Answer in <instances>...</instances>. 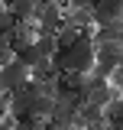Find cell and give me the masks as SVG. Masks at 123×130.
I'll return each instance as SVG.
<instances>
[{
  "mask_svg": "<svg viewBox=\"0 0 123 130\" xmlns=\"http://www.w3.org/2000/svg\"><path fill=\"white\" fill-rule=\"evenodd\" d=\"M123 39H110V42H97L94 46V65H91V75H100L107 78L110 72L123 65Z\"/></svg>",
  "mask_w": 123,
  "mask_h": 130,
  "instance_id": "obj_1",
  "label": "cell"
},
{
  "mask_svg": "<svg viewBox=\"0 0 123 130\" xmlns=\"http://www.w3.org/2000/svg\"><path fill=\"white\" fill-rule=\"evenodd\" d=\"M23 81H29V65H23L16 55L0 65V91H13Z\"/></svg>",
  "mask_w": 123,
  "mask_h": 130,
  "instance_id": "obj_2",
  "label": "cell"
},
{
  "mask_svg": "<svg viewBox=\"0 0 123 130\" xmlns=\"http://www.w3.org/2000/svg\"><path fill=\"white\" fill-rule=\"evenodd\" d=\"M10 16L13 20H32V10H36V0H10Z\"/></svg>",
  "mask_w": 123,
  "mask_h": 130,
  "instance_id": "obj_3",
  "label": "cell"
},
{
  "mask_svg": "<svg viewBox=\"0 0 123 130\" xmlns=\"http://www.w3.org/2000/svg\"><path fill=\"white\" fill-rule=\"evenodd\" d=\"M39 127H42V120H36V117H16L10 124V130H39Z\"/></svg>",
  "mask_w": 123,
  "mask_h": 130,
  "instance_id": "obj_4",
  "label": "cell"
},
{
  "mask_svg": "<svg viewBox=\"0 0 123 130\" xmlns=\"http://www.w3.org/2000/svg\"><path fill=\"white\" fill-rule=\"evenodd\" d=\"M97 0H68V7H84V10H91Z\"/></svg>",
  "mask_w": 123,
  "mask_h": 130,
  "instance_id": "obj_5",
  "label": "cell"
}]
</instances>
